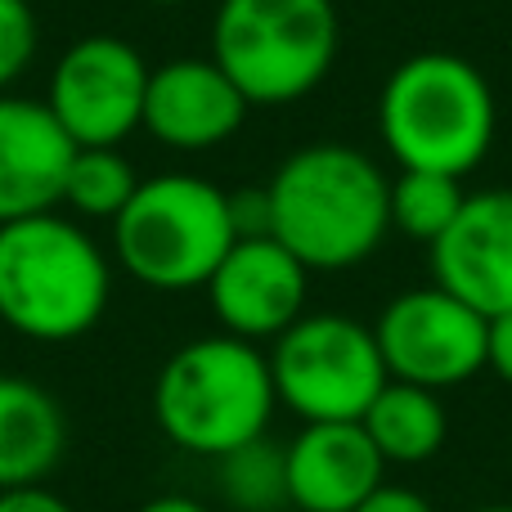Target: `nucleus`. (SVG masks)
Instances as JSON below:
<instances>
[{
    "mask_svg": "<svg viewBox=\"0 0 512 512\" xmlns=\"http://www.w3.org/2000/svg\"><path fill=\"white\" fill-rule=\"evenodd\" d=\"M270 239L315 270H351L391 234V176L351 144L319 140L288 153L265 185Z\"/></svg>",
    "mask_w": 512,
    "mask_h": 512,
    "instance_id": "obj_1",
    "label": "nucleus"
},
{
    "mask_svg": "<svg viewBox=\"0 0 512 512\" xmlns=\"http://www.w3.org/2000/svg\"><path fill=\"white\" fill-rule=\"evenodd\" d=\"M113 301V261L72 216L0 225V324L27 342H77Z\"/></svg>",
    "mask_w": 512,
    "mask_h": 512,
    "instance_id": "obj_2",
    "label": "nucleus"
},
{
    "mask_svg": "<svg viewBox=\"0 0 512 512\" xmlns=\"http://www.w3.org/2000/svg\"><path fill=\"white\" fill-rule=\"evenodd\" d=\"M495 90L463 54L423 50L391 68L378 95V135L400 171L468 176L495 144Z\"/></svg>",
    "mask_w": 512,
    "mask_h": 512,
    "instance_id": "obj_3",
    "label": "nucleus"
},
{
    "mask_svg": "<svg viewBox=\"0 0 512 512\" xmlns=\"http://www.w3.org/2000/svg\"><path fill=\"white\" fill-rule=\"evenodd\" d=\"M279 409L270 355L230 333L194 337L158 369L153 418L176 450L221 459L270 432Z\"/></svg>",
    "mask_w": 512,
    "mask_h": 512,
    "instance_id": "obj_4",
    "label": "nucleus"
},
{
    "mask_svg": "<svg viewBox=\"0 0 512 512\" xmlns=\"http://www.w3.org/2000/svg\"><path fill=\"white\" fill-rule=\"evenodd\" d=\"M239 243L230 194L189 171L140 180L126 212L113 221V256L153 292L207 288L225 252Z\"/></svg>",
    "mask_w": 512,
    "mask_h": 512,
    "instance_id": "obj_5",
    "label": "nucleus"
},
{
    "mask_svg": "<svg viewBox=\"0 0 512 512\" xmlns=\"http://www.w3.org/2000/svg\"><path fill=\"white\" fill-rule=\"evenodd\" d=\"M342 23L333 0H221L212 59L252 108H283L333 72Z\"/></svg>",
    "mask_w": 512,
    "mask_h": 512,
    "instance_id": "obj_6",
    "label": "nucleus"
},
{
    "mask_svg": "<svg viewBox=\"0 0 512 512\" xmlns=\"http://www.w3.org/2000/svg\"><path fill=\"white\" fill-rule=\"evenodd\" d=\"M270 378L279 405L301 423H360L373 396L391 382L373 328L337 310L301 315L274 337Z\"/></svg>",
    "mask_w": 512,
    "mask_h": 512,
    "instance_id": "obj_7",
    "label": "nucleus"
},
{
    "mask_svg": "<svg viewBox=\"0 0 512 512\" xmlns=\"http://www.w3.org/2000/svg\"><path fill=\"white\" fill-rule=\"evenodd\" d=\"M486 328L490 319L468 301L445 292L441 283H427L391 297L373 324V337L391 382L445 391L486 369Z\"/></svg>",
    "mask_w": 512,
    "mask_h": 512,
    "instance_id": "obj_8",
    "label": "nucleus"
},
{
    "mask_svg": "<svg viewBox=\"0 0 512 512\" xmlns=\"http://www.w3.org/2000/svg\"><path fill=\"white\" fill-rule=\"evenodd\" d=\"M149 72L131 41L90 32L59 54L45 104L77 149H117L144 122Z\"/></svg>",
    "mask_w": 512,
    "mask_h": 512,
    "instance_id": "obj_9",
    "label": "nucleus"
},
{
    "mask_svg": "<svg viewBox=\"0 0 512 512\" xmlns=\"http://www.w3.org/2000/svg\"><path fill=\"white\" fill-rule=\"evenodd\" d=\"M203 292L221 333L261 346L288 333L306 315L310 270L279 239L252 234L225 252V261L216 265Z\"/></svg>",
    "mask_w": 512,
    "mask_h": 512,
    "instance_id": "obj_10",
    "label": "nucleus"
},
{
    "mask_svg": "<svg viewBox=\"0 0 512 512\" xmlns=\"http://www.w3.org/2000/svg\"><path fill=\"white\" fill-rule=\"evenodd\" d=\"M252 104L212 54L167 59L149 72L144 131L176 153H212L243 131Z\"/></svg>",
    "mask_w": 512,
    "mask_h": 512,
    "instance_id": "obj_11",
    "label": "nucleus"
},
{
    "mask_svg": "<svg viewBox=\"0 0 512 512\" xmlns=\"http://www.w3.org/2000/svg\"><path fill=\"white\" fill-rule=\"evenodd\" d=\"M432 283L495 319L512 310V189L468 194L454 225L432 243Z\"/></svg>",
    "mask_w": 512,
    "mask_h": 512,
    "instance_id": "obj_12",
    "label": "nucleus"
},
{
    "mask_svg": "<svg viewBox=\"0 0 512 512\" xmlns=\"http://www.w3.org/2000/svg\"><path fill=\"white\" fill-rule=\"evenodd\" d=\"M72 153L77 144L45 99L0 95V225L63 207Z\"/></svg>",
    "mask_w": 512,
    "mask_h": 512,
    "instance_id": "obj_13",
    "label": "nucleus"
},
{
    "mask_svg": "<svg viewBox=\"0 0 512 512\" xmlns=\"http://www.w3.org/2000/svg\"><path fill=\"white\" fill-rule=\"evenodd\" d=\"M283 450L297 512H355L387 481V463L360 423H306Z\"/></svg>",
    "mask_w": 512,
    "mask_h": 512,
    "instance_id": "obj_14",
    "label": "nucleus"
},
{
    "mask_svg": "<svg viewBox=\"0 0 512 512\" xmlns=\"http://www.w3.org/2000/svg\"><path fill=\"white\" fill-rule=\"evenodd\" d=\"M68 445L63 405L32 378L0 373V490L45 486Z\"/></svg>",
    "mask_w": 512,
    "mask_h": 512,
    "instance_id": "obj_15",
    "label": "nucleus"
},
{
    "mask_svg": "<svg viewBox=\"0 0 512 512\" xmlns=\"http://www.w3.org/2000/svg\"><path fill=\"white\" fill-rule=\"evenodd\" d=\"M364 436L373 441V450L382 454V463H396V468H418V463L436 459L450 432V418H445L441 391L427 387H409V382H387V387L373 396V405L360 418Z\"/></svg>",
    "mask_w": 512,
    "mask_h": 512,
    "instance_id": "obj_16",
    "label": "nucleus"
},
{
    "mask_svg": "<svg viewBox=\"0 0 512 512\" xmlns=\"http://www.w3.org/2000/svg\"><path fill=\"white\" fill-rule=\"evenodd\" d=\"M216 490L230 512H283L288 499V450L270 432L216 459Z\"/></svg>",
    "mask_w": 512,
    "mask_h": 512,
    "instance_id": "obj_17",
    "label": "nucleus"
},
{
    "mask_svg": "<svg viewBox=\"0 0 512 512\" xmlns=\"http://www.w3.org/2000/svg\"><path fill=\"white\" fill-rule=\"evenodd\" d=\"M135 189H140V176L122 149H77L63 180V207L77 221H117Z\"/></svg>",
    "mask_w": 512,
    "mask_h": 512,
    "instance_id": "obj_18",
    "label": "nucleus"
},
{
    "mask_svg": "<svg viewBox=\"0 0 512 512\" xmlns=\"http://www.w3.org/2000/svg\"><path fill=\"white\" fill-rule=\"evenodd\" d=\"M463 203H468V189H463L459 176L400 171V176L391 180V230H400L405 239L432 248L454 225V216L463 212Z\"/></svg>",
    "mask_w": 512,
    "mask_h": 512,
    "instance_id": "obj_19",
    "label": "nucleus"
},
{
    "mask_svg": "<svg viewBox=\"0 0 512 512\" xmlns=\"http://www.w3.org/2000/svg\"><path fill=\"white\" fill-rule=\"evenodd\" d=\"M36 45H41L36 9L27 0H0V95H9V86L32 68Z\"/></svg>",
    "mask_w": 512,
    "mask_h": 512,
    "instance_id": "obj_20",
    "label": "nucleus"
},
{
    "mask_svg": "<svg viewBox=\"0 0 512 512\" xmlns=\"http://www.w3.org/2000/svg\"><path fill=\"white\" fill-rule=\"evenodd\" d=\"M486 369L512 387V310L508 315H495L486 328Z\"/></svg>",
    "mask_w": 512,
    "mask_h": 512,
    "instance_id": "obj_21",
    "label": "nucleus"
},
{
    "mask_svg": "<svg viewBox=\"0 0 512 512\" xmlns=\"http://www.w3.org/2000/svg\"><path fill=\"white\" fill-rule=\"evenodd\" d=\"M355 512H436V504L427 495H418V490H409V486H391V481H382V486L373 490Z\"/></svg>",
    "mask_w": 512,
    "mask_h": 512,
    "instance_id": "obj_22",
    "label": "nucleus"
},
{
    "mask_svg": "<svg viewBox=\"0 0 512 512\" xmlns=\"http://www.w3.org/2000/svg\"><path fill=\"white\" fill-rule=\"evenodd\" d=\"M0 512H72V504L45 486H18L0 490Z\"/></svg>",
    "mask_w": 512,
    "mask_h": 512,
    "instance_id": "obj_23",
    "label": "nucleus"
},
{
    "mask_svg": "<svg viewBox=\"0 0 512 512\" xmlns=\"http://www.w3.org/2000/svg\"><path fill=\"white\" fill-rule=\"evenodd\" d=\"M135 512H212V508L189 499V495H158V499H149V504H140Z\"/></svg>",
    "mask_w": 512,
    "mask_h": 512,
    "instance_id": "obj_24",
    "label": "nucleus"
},
{
    "mask_svg": "<svg viewBox=\"0 0 512 512\" xmlns=\"http://www.w3.org/2000/svg\"><path fill=\"white\" fill-rule=\"evenodd\" d=\"M144 5H162V9H171V5H185V0H144Z\"/></svg>",
    "mask_w": 512,
    "mask_h": 512,
    "instance_id": "obj_25",
    "label": "nucleus"
},
{
    "mask_svg": "<svg viewBox=\"0 0 512 512\" xmlns=\"http://www.w3.org/2000/svg\"><path fill=\"white\" fill-rule=\"evenodd\" d=\"M477 512H512V504H490V508H477Z\"/></svg>",
    "mask_w": 512,
    "mask_h": 512,
    "instance_id": "obj_26",
    "label": "nucleus"
}]
</instances>
